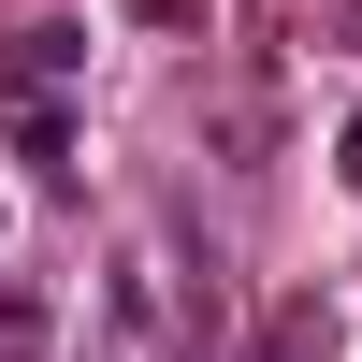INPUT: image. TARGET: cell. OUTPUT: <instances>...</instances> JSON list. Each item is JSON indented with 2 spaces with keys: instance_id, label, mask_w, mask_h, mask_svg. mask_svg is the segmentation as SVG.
Segmentation results:
<instances>
[{
  "instance_id": "cell-3",
  "label": "cell",
  "mask_w": 362,
  "mask_h": 362,
  "mask_svg": "<svg viewBox=\"0 0 362 362\" xmlns=\"http://www.w3.org/2000/svg\"><path fill=\"white\" fill-rule=\"evenodd\" d=\"M261 362H305V319H276V334H261Z\"/></svg>"
},
{
  "instance_id": "cell-4",
  "label": "cell",
  "mask_w": 362,
  "mask_h": 362,
  "mask_svg": "<svg viewBox=\"0 0 362 362\" xmlns=\"http://www.w3.org/2000/svg\"><path fill=\"white\" fill-rule=\"evenodd\" d=\"M145 15H160V29H189V15H203V0H145Z\"/></svg>"
},
{
  "instance_id": "cell-1",
  "label": "cell",
  "mask_w": 362,
  "mask_h": 362,
  "mask_svg": "<svg viewBox=\"0 0 362 362\" xmlns=\"http://www.w3.org/2000/svg\"><path fill=\"white\" fill-rule=\"evenodd\" d=\"M87 73V29H15V58H0V102H29V87H73Z\"/></svg>"
},
{
  "instance_id": "cell-5",
  "label": "cell",
  "mask_w": 362,
  "mask_h": 362,
  "mask_svg": "<svg viewBox=\"0 0 362 362\" xmlns=\"http://www.w3.org/2000/svg\"><path fill=\"white\" fill-rule=\"evenodd\" d=\"M348 189H362V116H348Z\"/></svg>"
},
{
  "instance_id": "cell-2",
  "label": "cell",
  "mask_w": 362,
  "mask_h": 362,
  "mask_svg": "<svg viewBox=\"0 0 362 362\" xmlns=\"http://www.w3.org/2000/svg\"><path fill=\"white\" fill-rule=\"evenodd\" d=\"M0 362H44V305L29 290H0Z\"/></svg>"
}]
</instances>
